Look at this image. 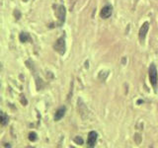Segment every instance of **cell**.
Returning <instances> with one entry per match:
<instances>
[{
    "instance_id": "obj_1",
    "label": "cell",
    "mask_w": 158,
    "mask_h": 148,
    "mask_svg": "<svg viewBox=\"0 0 158 148\" xmlns=\"http://www.w3.org/2000/svg\"><path fill=\"white\" fill-rule=\"evenodd\" d=\"M148 73H149V80H150L151 85L153 86V88L156 89V85H157V69H156V66H155L153 63L150 64V66H149Z\"/></svg>"
},
{
    "instance_id": "obj_8",
    "label": "cell",
    "mask_w": 158,
    "mask_h": 148,
    "mask_svg": "<svg viewBox=\"0 0 158 148\" xmlns=\"http://www.w3.org/2000/svg\"><path fill=\"white\" fill-rule=\"evenodd\" d=\"M19 39L22 43H25V41L30 39V36H29V34H27V33H21L19 36Z\"/></svg>"
},
{
    "instance_id": "obj_3",
    "label": "cell",
    "mask_w": 158,
    "mask_h": 148,
    "mask_svg": "<svg viewBox=\"0 0 158 148\" xmlns=\"http://www.w3.org/2000/svg\"><path fill=\"white\" fill-rule=\"evenodd\" d=\"M148 29H149V24H148V22H145L144 24H143L142 26L140 27V29H139L138 37H139V39H140L141 43H142V41H144L145 37H146L147 32H148Z\"/></svg>"
},
{
    "instance_id": "obj_11",
    "label": "cell",
    "mask_w": 158,
    "mask_h": 148,
    "mask_svg": "<svg viewBox=\"0 0 158 148\" xmlns=\"http://www.w3.org/2000/svg\"><path fill=\"white\" fill-rule=\"evenodd\" d=\"M74 141H75L76 143H78V144H82L83 143L82 138H80V137H75V138H74Z\"/></svg>"
},
{
    "instance_id": "obj_6",
    "label": "cell",
    "mask_w": 158,
    "mask_h": 148,
    "mask_svg": "<svg viewBox=\"0 0 158 148\" xmlns=\"http://www.w3.org/2000/svg\"><path fill=\"white\" fill-rule=\"evenodd\" d=\"M57 16L59 20V25H61L64 22V17H65V8L63 6H59L57 7Z\"/></svg>"
},
{
    "instance_id": "obj_5",
    "label": "cell",
    "mask_w": 158,
    "mask_h": 148,
    "mask_svg": "<svg viewBox=\"0 0 158 148\" xmlns=\"http://www.w3.org/2000/svg\"><path fill=\"white\" fill-rule=\"evenodd\" d=\"M112 12H113V8H112L111 5H106L102 8L101 13H100V16L103 19H108L110 16L112 15Z\"/></svg>"
},
{
    "instance_id": "obj_10",
    "label": "cell",
    "mask_w": 158,
    "mask_h": 148,
    "mask_svg": "<svg viewBox=\"0 0 158 148\" xmlns=\"http://www.w3.org/2000/svg\"><path fill=\"white\" fill-rule=\"evenodd\" d=\"M29 139H30L31 141H35L37 139V134L35 132H31L30 134H29Z\"/></svg>"
},
{
    "instance_id": "obj_2",
    "label": "cell",
    "mask_w": 158,
    "mask_h": 148,
    "mask_svg": "<svg viewBox=\"0 0 158 148\" xmlns=\"http://www.w3.org/2000/svg\"><path fill=\"white\" fill-rule=\"evenodd\" d=\"M55 49L57 51L60 55H63L65 53V39H64V37H61L55 41Z\"/></svg>"
},
{
    "instance_id": "obj_7",
    "label": "cell",
    "mask_w": 158,
    "mask_h": 148,
    "mask_svg": "<svg viewBox=\"0 0 158 148\" xmlns=\"http://www.w3.org/2000/svg\"><path fill=\"white\" fill-rule=\"evenodd\" d=\"M65 112H66L65 107H60L55 114V120H57H57H61V118L64 116V114H65Z\"/></svg>"
},
{
    "instance_id": "obj_4",
    "label": "cell",
    "mask_w": 158,
    "mask_h": 148,
    "mask_svg": "<svg viewBox=\"0 0 158 148\" xmlns=\"http://www.w3.org/2000/svg\"><path fill=\"white\" fill-rule=\"evenodd\" d=\"M97 137H98V134H97L96 131H90L88 134L87 145H88L89 147H94L97 142Z\"/></svg>"
},
{
    "instance_id": "obj_9",
    "label": "cell",
    "mask_w": 158,
    "mask_h": 148,
    "mask_svg": "<svg viewBox=\"0 0 158 148\" xmlns=\"http://www.w3.org/2000/svg\"><path fill=\"white\" fill-rule=\"evenodd\" d=\"M9 122V118L8 116H6L4 112H1V124L2 126H6Z\"/></svg>"
}]
</instances>
